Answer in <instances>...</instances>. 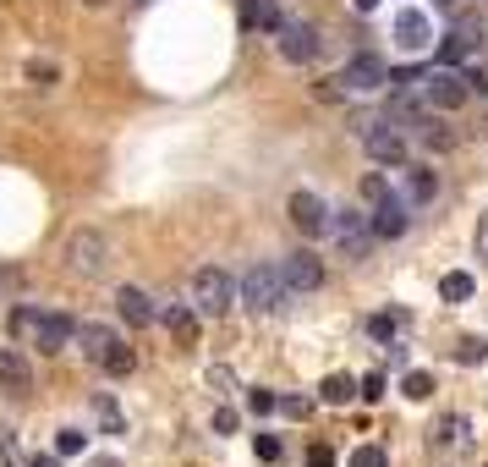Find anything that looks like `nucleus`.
<instances>
[{"label": "nucleus", "mask_w": 488, "mask_h": 467, "mask_svg": "<svg viewBox=\"0 0 488 467\" xmlns=\"http://www.w3.org/2000/svg\"><path fill=\"white\" fill-rule=\"evenodd\" d=\"M423 99H428V110H461L472 99V83H466V72H456V66H428Z\"/></svg>", "instance_id": "f257e3e1"}, {"label": "nucleus", "mask_w": 488, "mask_h": 467, "mask_svg": "<svg viewBox=\"0 0 488 467\" xmlns=\"http://www.w3.org/2000/svg\"><path fill=\"white\" fill-rule=\"evenodd\" d=\"M286 292H291L286 276H281V270H269V264H253V270L242 276V303H247L253 313H274Z\"/></svg>", "instance_id": "f03ea898"}, {"label": "nucleus", "mask_w": 488, "mask_h": 467, "mask_svg": "<svg viewBox=\"0 0 488 467\" xmlns=\"http://www.w3.org/2000/svg\"><path fill=\"white\" fill-rule=\"evenodd\" d=\"M105 258H110V242L99 231H72V237H66V264H72L78 276H99Z\"/></svg>", "instance_id": "7ed1b4c3"}, {"label": "nucleus", "mask_w": 488, "mask_h": 467, "mask_svg": "<svg viewBox=\"0 0 488 467\" xmlns=\"http://www.w3.org/2000/svg\"><path fill=\"white\" fill-rule=\"evenodd\" d=\"M192 303H198L203 313L220 319V313L231 308V276L215 270V264H208V270H198V276H192Z\"/></svg>", "instance_id": "20e7f679"}, {"label": "nucleus", "mask_w": 488, "mask_h": 467, "mask_svg": "<svg viewBox=\"0 0 488 467\" xmlns=\"http://www.w3.org/2000/svg\"><path fill=\"white\" fill-rule=\"evenodd\" d=\"M340 83H345V94H373V89L390 83V66L379 55H352V61H345V72H340Z\"/></svg>", "instance_id": "39448f33"}, {"label": "nucleus", "mask_w": 488, "mask_h": 467, "mask_svg": "<svg viewBox=\"0 0 488 467\" xmlns=\"http://www.w3.org/2000/svg\"><path fill=\"white\" fill-rule=\"evenodd\" d=\"M363 144L379 165H406V138L390 126V121H363Z\"/></svg>", "instance_id": "423d86ee"}, {"label": "nucleus", "mask_w": 488, "mask_h": 467, "mask_svg": "<svg viewBox=\"0 0 488 467\" xmlns=\"http://www.w3.org/2000/svg\"><path fill=\"white\" fill-rule=\"evenodd\" d=\"M72 341H78V324L66 319V313H39L33 319V347L39 352H66Z\"/></svg>", "instance_id": "0eeeda50"}, {"label": "nucleus", "mask_w": 488, "mask_h": 467, "mask_svg": "<svg viewBox=\"0 0 488 467\" xmlns=\"http://www.w3.org/2000/svg\"><path fill=\"white\" fill-rule=\"evenodd\" d=\"M281 276H286V286L291 292H318V281H324V264H318V253H291L286 264H281Z\"/></svg>", "instance_id": "6e6552de"}, {"label": "nucleus", "mask_w": 488, "mask_h": 467, "mask_svg": "<svg viewBox=\"0 0 488 467\" xmlns=\"http://www.w3.org/2000/svg\"><path fill=\"white\" fill-rule=\"evenodd\" d=\"M281 55H286L291 66L313 61V55H318V33H313V23H281Z\"/></svg>", "instance_id": "1a4fd4ad"}, {"label": "nucleus", "mask_w": 488, "mask_h": 467, "mask_svg": "<svg viewBox=\"0 0 488 467\" xmlns=\"http://www.w3.org/2000/svg\"><path fill=\"white\" fill-rule=\"evenodd\" d=\"M395 44H401V50H428V44H434L428 12H401V17H395Z\"/></svg>", "instance_id": "9d476101"}, {"label": "nucleus", "mask_w": 488, "mask_h": 467, "mask_svg": "<svg viewBox=\"0 0 488 467\" xmlns=\"http://www.w3.org/2000/svg\"><path fill=\"white\" fill-rule=\"evenodd\" d=\"M286 215H291V226L302 231V237H318L329 220H324V204H318V198L313 192H291V204H286Z\"/></svg>", "instance_id": "9b49d317"}, {"label": "nucleus", "mask_w": 488, "mask_h": 467, "mask_svg": "<svg viewBox=\"0 0 488 467\" xmlns=\"http://www.w3.org/2000/svg\"><path fill=\"white\" fill-rule=\"evenodd\" d=\"M368 220H373V237H379V242H395V237L406 231V198H395V192H390L384 204H373V215H368Z\"/></svg>", "instance_id": "f8f14e48"}, {"label": "nucleus", "mask_w": 488, "mask_h": 467, "mask_svg": "<svg viewBox=\"0 0 488 467\" xmlns=\"http://www.w3.org/2000/svg\"><path fill=\"white\" fill-rule=\"evenodd\" d=\"M477 50H483V33H477V28H456V33L439 39V66H461V61H472Z\"/></svg>", "instance_id": "ddd939ff"}, {"label": "nucleus", "mask_w": 488, "mask_h": 467, "mask_svg": "<svg viewBox=\"0 0 488 467\" xmlns=\"http://www.w3.org/2000/svg\"><path fill=\"white\" fill-rule=\"evenodd\" d=\"M115 308H121V319H126L132 330H143V324L160 319L154 303H149V292H137V286H121V292H115Z\"/></svg>", "instance_id": "4468645a"}, {"label": "nucleus", "mask_w": 488, "mask_h": 467, "mask_svg": "<svg viewBox=\"0 0 488 467\" xmlns=\"http://www.w3.org/2000/svg\"><path fill=\"white\" fill-rule=\"evenodd\" d=\"M160 324L170 330V336H176L181 347H198V319H192V308H187V303H165V308H160Z\"/></svg>", "instance_id": "2eb2a0df"}, {"label": "nucleus", "mask_w": 488, "mask_h": 467, "mask_svg": "<svg viewBox=\"0 0 488 467\" xmlns=\"http://www.w3.org/2000/svg\"><path fill=\"white\" fill-rule=\"evenodd\" d=\"M242 23L258 28V33H281V0H242Z\"/></svg>", "instance_id": "dca6fc26"}, {"label": "nucleus", "mask_w": 488, "mask_h": 467, "mask_svg": "<svg viewBox=\"0 0 488 467\" xmlns=\"http://www.w3.org/2000/svg\"><path fill=\"white\" fill-rule=\"evenodd\" d=\"M434 192H439V176H434V171L406 165V182H401V198H406V204H428Z\"/></svg>", "instance_id": "f3484780"}, {"label": "nucleus", "mask_w": 488, "mask_h": 467, "mask_svg": "<svg viewBox=\"0 0 488 467\" xmlns=\"http://www.w3.org/2000/svg\"><path fill=\"white\" fill-rule=\"evenodd\" d=\"M0 385H6V390H28V385H33V369H28V358H23L17 347L0 352Z\"/></svg>", "instance_id": "a211bd4d"}, {"label": "nucleus", "mask_w": 488, "mask_h": 467, "mask_svg": "<svg viewBox=\"0 0 488 467\" xmlns=\"http://www.w3.org/2000/svg\"><path fill=\"white\" fill-rule=\"evenodd\" d=\"M78 347H83V358L105 363V352L115 347V330H105V324H78Z\"/></svg>", "instance_id": "6ab92c4d"}, {"label": "nucleus", "mask_w": 488, "mask_h": 467, "mask_svg": "<svg viewBox=\"0 0 488 467\" xmlns=\"http://www.w3.org/2000/svg\"><path fill=\"white\" fill-rule=\"evenodd\" d=\"M352 396H363V385H357L352 374H329V379L318 385V402H329V407H345Z\"/></svg>", "instance_id": "aec40b11"}, {"label": "nucleus", "mask_w": 488, "mask_h": 467, "mask_svg": "<svg viewBox=\"0 0 488 467\" xmlns=\"http://www.w3.org/2000/svg\"><path fill=\"white\" fill-rule=\"evenodd\" d=\"M472 292H477V281H472L466 270H450V276L439 281V297H445V303H472Z\"/></svg>", "instance_id": "412c9836"}, {"label": "nucleus", "mask_w": 488, "mask_h": 467, "mask_svg": "<svg viewBox=\"0 0 488 467\" xmlns=\"http://www.w3.org/2000/svg\"><path fill=\"white\" fill-rule=\"evenodd\" d=\"M94 418L105 424V434H126V418L115 407V396H94Z\"/></svg>", "instance_id": "4be33fe9"}, {"label": "nucleus", "mask_w": 488, "mask_h": 467, "mask_svg": "<svg viewBox=\"0 0 488 467\" xmlns=\"http://www.w3.org/2000/svg\"><path fill=\"white\" fill-rule=\"evenodd\" d=\"M401 324H406V313H373V319H368V336H373V341H395Z\"/></svg>", "instance_id": "5701e85b"}, {"label": "nucleus", "mask_w": 488, "mask_h": 467, "mask_svg": "<svg viewBox=\"0 0 488 467\" xmlns=\"http://www.w3.org/2000/svg\"><path fill=\"white\" fill-rule=\"evenodd\" d=\"M99 369H105V374H115V379H121V374H132V369H137V352H132V347H121V341H115V347H110V352H105V363H99Z\"/></svg>", "instance_id": "b1692460"}, {"label": "nucleus", "mask_w": 488, "mask_h": 467, "mask_svg": "<svg viewBox=\"0 0 488 467\" xmlns=\"http://www.w3.org/2000/svg\"><path fill=\"white\" fill-rule=\"evenodd\" d=\"M401 390L411 396V402H428V396H434V374H423V369H406Z\"/></svg>", "instance_id": "393cba45"}, {"label": "nucleus", "mask_w": 488, "mask_h": 467, "mask_svg": "<svg viewBox=\"0 0 488 467\" xmlns=\"http://www.w3.org/2000/svg\"><path fill=\"white\" fill-rule=\"evenodd\" d=\"M423 78H428V72H417V66H395L390 89H395V94H411V89H423Z\"/></svg>", "instance_id": "a878e982"}, {"label": "nucleus", "mask_w": 488, "mask_h": 467, "mask_svg": "<svg viewBox=\"0 0 488 467\" xmlns=\"http://www.w3.org/2000/svg\"><path fill=\"white\" fill-rule=\"evenodd\" d=\"M274 407H281V396H274V390H263V385L247 390V413H253V418H263V413H274Z\"/></svg>", "instance_id": "bb28decb"}, {"label": "nucleus", "mask_w": 488, "mask_h": 467, "mask_svg": "<svg viewBox=\"0 0 488 467\" xmlns=\"http://www.w3.org/2000/svg\"><path fill=\"white\" fill-rule=\"evenodd\" d=\"M352 467H390V451L384 445H357L352 451Z\"/></svg>", "instance_id": "cd10ccee"}, {"label": "nucleus", "mask_w": 488, "mask_h": 467, "mask_svg": "<svg viewBox=\"0 0 488 467\" xmlns=\"http://www.w3.org/2000/svg\"><path fill=\"white\" fill-rule=\"evenodd\" d=\"M83 451H88V434H78V429H60L55 456H83Z\"/></svg>", "instance_id": "c85d7f7f"}, {"label": "nucleus", "mask_w": 488, "mask_h": 467, "mask_svg": "<svg viewBox=\"0 0 488 467\" xmlns=\"http://www.w3.org/2000/svg\"><path fill=\"white\" fill-rule=\"evenodd\" d=\"M384 198H390V182H384L379 171H368V176H363V204H384Z\"/></svg>", "instance_id": "c756f323"}, {"label": "nucleus", "mask_w": 488, "mask_h": 467, "mask_svg": "<svg viewBox=\"0 0 488 467\" xmlns=\"http://www.w3.org/2000/svg\"><path fill=\"white\" fill-rule=\"evenodd\" d=\"M28 83L33 89H50L55 83V61H28Z\"/></svg>", "instance_id": "7c9ffc66"}, {"label": "nucleus", "mask_w": 488, "mask_h": 467, "mask_svg": "<svg viewBox=\"0 0 488 467\" xmlns=\"http://www.w3.org/2000/svg\"><path fill=\"white\" fill-rule=\"evenodd\" d=\"M208 390H215V396H231V390H236V374H231V369H208Z\"/></svg>", "instance_id": "2f4dec72"}, {"label": "nucleus", "mask_w": 488, "mask_h": 467, "mask_svg": "<svg viewBox=\"0 0 488 467\" xmlns=\"http://www.w3.org/2000/svg\"><path fill=\"white\" fill-rule=\"evenodd\" d=\"M488 358V341H461L456 347V363H483Z\"/></svg>", "instance_id": "473e14b6"}, {"label": "nucleus", "mask_w": 488, "mask_h": 467, "mask_svg": "<svg viewBox=\"0 0 488 467\" xmlns=\"http://www.w3.org/2000/svg\"><path fill=\"white\" fill-rule=\"evenodd\" d=\"M281 413H286V418H308L313 402H308V396H281Z\"/></svg>", "instance_id": "72a5a7b5"}, {"label": "nucleus", "mask_w": 488, "mask_h": 467, "mask_svg": "<svg viewBox=\"0 0 488 467\" xmlns=\"http://www.w3.org/2000/svg\"><path fill=\"white\" fill-rule=\"evenodd\" d=\"M384 390H390V379H384V374L373 369V374L363 379V396H368V402H379V396H384Z\"/></svg>", "instance_id": "f704fd0d"}, {"label": "nucleus", "mask_w": 488, "mask_h": 467, "mask_svg": "<svg viewBox=\"0 0 488 467\" xmlns=\"http://www.w3.org/2000/svg\"><path fill=\"white\" fill-rule=\"evenodd\" d=\"M215 434H236V413L231 407H215Z\"/></svg>", "instance_id": "c9c22d12"}, {"label": "nucleus", "mask_w": 488, "mask_h": 467, "mask_svg": "<svg viewBox=\"0 0 488 467\" xmlns=\"http://www.w3.org/2000/svg\"><path fill=\"white\" fill-rule=\"evenodd\" d=\"M258 456H263V462H281V440H274V434H258Z\"/></svg>", "instance_id": "e433bc0d"}, {"label": "nucleus", "mask_w": 488, "mask_h": 467, "mask_svg": "<svg viewBox=\"0 0 488 467\" xmlns=\"http://www.w3.org/2000/svg\"><path fill=\"white\" fill-rule=\"evenodd\" d=\"M308 467H335V451H329V445H313V451H308Z\"/></svg>", "instance_id": "4c0bfd02"}, {"label": "nucleus", "mask_w": 488, "mask_h": 467, "mask_svg": "<svg viewBox=\"0 0 488 467\" xmlns=\"http://www.w3.org/2000/svg\"><path fill=\"white\" fill-rule=\"evenodd\" d=\"M384 358H390V369H406V347L401 341H384Z\"/></svg>", "instance_id": "58836bf2"}, {"label": "nucleus", "mask_w": 488, "mask_h": 467, "mask_svg": "<svg viewBox=\"0 0 488 467\" xmlns=\"http://www.w3.org/2000/svg\"><path fill=\"white\" fill-rule=\"evenodd\" d=\"M477 258H488V215L477 220Z\"/></svg>", "instance_id": "ea45409f"}, {"label": "nucleus", "mask_w": 488, "mask_h": 467, "mask_svg": "<svg viewBox=\"0 0 488 467\" xmlns=\"http://www.w3.org/2000/svg\"><path fill=\"white\" fill-rule=\"evenodd\" d=\"M28 467H60V456H28Z\"/></svg>", "instance_id": "a19ab883"}, {"label": "nucleus", "mask_w": 488, "mask_h": 467, "mask_svg": "<svg viewBox=\"0 0 488 467\" xmlns=\"http://www.w3.org/2000/svg\"><path fill=\"white\" fill-rule=\"evenodd\" d=\"M434 6H445V12H456V6H461V0H434Z\"/></svg>", "instance_id": "79ce46f5"}, {"label": "nucleus", "mask_w": 488, "mask_h": 467, "mask_svg": "<svg viewBox=\"0 0 488 467\" xmlns=\"http://www.w3.org/2000/svg\"><path fill=\"white\" fill-rule=\"evenodd\" d=\"M373 6H379V0H357V12H373Z\"/></svg>", "instance_id": "37998d69"}, {"label": "nucleus", "mask_w": 488, "mask_h": 467, "mask_svg": "<svg viewBox=\"0 0 488 467\" xmlns=\"http://www.w3.org/2000/svg\"><path fill=\"white\" fill-rule=\"evenodd\" d=\"M83 6H105V0H83Z\"/></svg>", "instance_id": "c03bdc74"}]
</instances>
